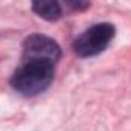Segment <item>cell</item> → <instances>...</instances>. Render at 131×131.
I'll use <instances>...</instances> for the list:
<instances>
[{
	"label": "cell",
	"instance_id": "5b68a950",
	"mask_svg": "<svg viewBox=\"0 0 131 131\" xmlns=\"http://www.w3.org/2000/svg\"><path fill=\"white\" fill-rule=\"evenodd\" d=\"M61 2L69 9L73 11H84L90 6V0H61Z\"/></svg>",
	"mask_w": 131,
	"mask_h": 131
},
{
	"label": "cell",
	"instance_id": "277c9868",
	"mask_svg": "<svg viewBox=\"0 0 131 131\" xmlns=\"http://www.w3.org/2000/svg\"><path fill=\"white\" fill-rule=\"evenodd\" d=\"M32 11L47 21H55L63 14L58 0H32Z\"/></svg>",
	"mask_w": 131,
	"mask_h": 131
},
{
	"label": "cell",
	"instance_id": "6da1fadb",
	"mask_svg": "<svg viewBox=\"0 0 131 131\" xmlns=\"http://www.w3.org/2000/svg\"><path fill=\"white\" fill-rule=\"evenodd\" d=\"M53 63L44 60L25 61L11 78V85L15 92L25 96H35L44 92L53 81Z\"/></svg>",
	"mask_w": 131,
	"mask_h": 131
},
{
	"label": "cell",
	"instance_id": "3957f363",
	"mask_svg": "<svg viewBox=\"0 0 131 131\" xmlns=\"http://www.w3.org/2000/svg\"><path fill=\"white\" fill-rule=\"evenodd\" d=\"M61 57V49L57 44L55 40L41 35L32 34L25 40L23 46V58L25 61H35V60H44L50 63H57Z\"/></svg>",
	"mask_w": 131,
	"mask_h": 131
},
{
	"label": "cell",
	"instance_id": "7a4b0ae2",
	"mask_svg": "<svg viewBox=\"0 0 131 131\" xmlns=\"http://www.w3.org/2000/svg\"><path fill=\"white\" fill-rule=\"evenodd\" d=\"M114 37V26L110 23L95 25L79 35L73 43V50L81 58H89L101 53L107 49L111 38Z\"/></svg>",
	"mask_w": 131,
	"mask_h": 131
}]
</instances>
